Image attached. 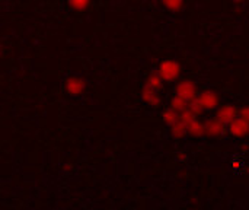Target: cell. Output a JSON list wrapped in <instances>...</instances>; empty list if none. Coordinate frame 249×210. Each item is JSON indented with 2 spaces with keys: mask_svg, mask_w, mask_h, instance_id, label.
<instances>
[{
  "mask_svg": "<svg viewBox=\"0 0 249 210\" xmlns=\"http://www.w3.org/2000/svg\"><path fill=\"white\" fill-rule=\"evenodd\" d=\"M239 117L249 123V105H245L239 110Z\"/></svg>",
  "mask_w": 249,
  "mask_h": 210,
  "instance_id": "cell-17",
  "label": "cell"
},
{
  "mask_svg": "<svg viewBox=\"0 0 249 210\" xmlns=\"http://www.w3.org/2000/svg\"><path fill=\"white\" fill-rule=\"evenodd\" d=\"M187 129H188V134H191V136H194V137H201L203 134H206V132H204V124L198 120V117L194 118L193 121H190V123L187 124Z\"/></svg>",
  "mask_w": 249,
  "mask_h": 210,
  "instance_id": "cell-9",
  "label": "cell"
},
{
  "mask_svg": "<svg viewBox=\"0 0 249 210\" xmlns=\"http://www.w3.org/2000/svg\"><path fill=\"white\" fill-rule=\"evenodd\" d=\"M64 88H66V92L69 95H73V96H79L85 92L86 89V82L83 77L80 76H69L64 82Z\"/></svg>",
  "mask_w": 249,
  "mask_h": 210,
  "instance_id": "cell-3",
  "label": "cell"
},
{
  "mask_svg": "<svg viewBox=\"0 0 249 210\" xmlns=\"http://www.w3.org/2000/svg\"><path fill=\"white\" fill-rule=\"evenodd\" d=\"M231 1H233V3H242L244 0H231Z\"/></svg>",
  "mask_w": 249,
  "mask_h": 210,
  "instance_id": "cell-18",
  "label": "cell"
},
{
  "mask_svg": "<svg viewBox=\"0 0 249 210\" xmlns=\"http://www.w3.org/2000/svg\"><path fill=\"white\" fill-rule=\"evenodd\" d=\"M198 101L201 102L204 111H214L219 108L220 105V99H219V95L213 91H204V92H200L198 94Z\"/></svg>",
  "mask_w": 249,
  "mask_h": 210,
  "instance_id": "cell-5",
  "label": "cell"
},
{
  "mask_svg": "<svg viewBox=\"0 0 249 210\" xmlns=\"http://www.w3.org/2000/svg\"><path fill=\"white\" fill-rule=\"evenodd\" d=\"M162 3L171 12H179L184 6V0H162Z\"/></svg>",
  "mask_w": 249,
  "mask_h": 210,
  "instance_id": "cell-14",
  "label": "cell"
},
{
  "mask_svg": "<svg viewBox=\"0 0 249 210\" xmlns=\"http://www.w3.org/2000/svg\"><path fill=\"white\" fill-rule=\"evenodd\" d=\"M160 77L165 80V82H175L179 79L181 76V72H182V67L178 61L175 60H162L158 66V70H156Z\"/></svg>",
  "mask_w": 249,
  "mask_h": 210,
  "instance_id": "cell-1",
  "label": "cell"
},
{
  "mask_svg": "<svg viewBox=\"0 0 249 210\" xmlns=\"http://www.w3.org/2000/svg\"><path fill=\"white\" fill-rule=\"evenodd\" d=\"M225 130H226V124H223L217 117H212L204 123V132L210 137H217L223 134Z\"/></svg>",
  "mask_w": 249,
  "mask_h": 210,
  "instance_id": "cell-7",
  "label": "cell"
},
{
  "mask_svg": "<svg viewBox=\"0 0 249 210\" xmlns=\"http://www.w3.org/2000/svg\"><path fill=\"white\" fill-rule=\"evenodd\" d=\"M171 134L177 139V140H182L187 134H188V129L187 124L182 123L181 120H178L175 124L171 126Z\"/></svg>",
  "mask_w": 249,
  "mask_h": 210,
  "instance_id": "cell-11",
  "label": "cell"
},
{
  "mask_svg": "<svg viewBox=\"0 0 249 210\" xmlns=\"http://www.w3.org/2000/svg\"><path fill=\"white\" fill-rule=\"evenodd\" d=\"M162 118H163L165 124L171 127L172 124H175V123L179 120V113H177L175 110H172V108L169 107V108H166V110L162 113Z\"/></svg>",
  "mask_w": 249,
  "mask_h": 210,
  "instance_id": "cell-13",
  "label": "cell"
},
{
  "mask_svg": "<svg viewBox=\"0 0 249 210\" xmlns=\"http://www.w3.org/2000/svg\"><path fill=\"white\" fill-rule=\"evenodd\" d=\"M188 110H190L191 113H194L196 115H200V114H203V111H204V108H203L201 102L198 101V98H194V99H190V101H188Z\"/></svg>",
  "mask_w": 249,
  "mask_h": 210,
  "instance_id": "cell-16",
  "label": "cell"
},
{
  "mask_svg": "<svg viewBox=\"0 0 249 210\" xmlns=\"http://www.w3.org/2000/svg\"><path fill=\"white\" fill-rule=\"evenodd\" d=\"M226 129H228V132H229L233 137H238V139L245 137L247 134H249V123L248 121H245L244 118H241L239 115H238L235 120H232V121L226 126Z\"/></svg>",
  "mask_w": 249,
  "mask_h": 210,
  "instance_id": "cell-4",
  "label": "cell"
},
{
  "mask_svg": "<svg viewBox=\"0 0 249 210\" xmlns=\"http://www.w3.org/2000/svg\"><path fill=\"white\" fill-rule=\"evenodd\" d=\"M142 98L150 107H159L162 104V98H160L159 91H156V89H153V88H150L147 85L142 89Z\"/></svg>",
  "mask_w": 249,
  "mask_h": 210,
  "instance_id": "cell-8",
  "label": "cell"
},
{
  "mask_svg": "<svg viewBox=\"0 0 249 210\" xmlns=\"http://www.w3.org/2000/svg\"><path fill=\"white\" fill-rule=\"evenodd\" d=\"M163 82H165V80L160 77V75H159L158 72H153V73H150V75L147 76L146 85L150 86V88H153V89H156V91H160L162 86H163Z\"/></svg>",
  "mask_w": 249,
  "mask_h": 210,
  "instance_id": "cell-12",
  "label": "cell"
},
{
  "mask_svg": "<svg viewBox=\"0 0 249 210\" xmlns=\"http://www.w3.org/2000/svg\"><path fill=\"white\" fill-rule=\"evenodd\" d=\"M169 107L172 110H175L177 113H184L188 110V99H185L179 95H174L169 101Z\"/></svg>",
  "mask_w": 249,
  "mask_h": 210,
  "instance_id": "cell-10",
  "label": "cell"
},
{
  "mask_svg": "<svg viewBox=\"0 0 249 210\" xmlns=\"http://www.w3.org/2000/svg\"><path fill=\"white\" fill-rule=\"evenodd\" d=\"M67 1H69V4H70L71 9L82 12V10H86L90 6V1L92 0H67Z\"/></svg>",
  "mask_w": 249,
  "mask_h": 210,
  "instance_id": "cell-15",
  "label": "cell"
},
{
  "mask_svg": "<svg viewBox=\"0 0 249 210\" xmlns=\"http://www.w3.org/2000/svg\"><path fill=\"white\" fill-rule=\"evenodd\" d=\"M239 115V110L232 105V104H225V105H219L217 108V113H216V117L223 123V124H229L232 120H235L236 117Z\"/></svg>",
  "mask_w": 249,
  "mask_h": 210,
  "instance_id": "cell-6",
  "label": "cell"
},
{
  "mask_svg": "<svg viewBox=\"0 0 249 210\" xmlns=\"http://www.w3.org/2000/svg\"><path fill=\"white\" fill-rule=\"evenodd\" d=\"M174 92L175 95H179L185 99H194L198 96V89H197V85L193 82V80H179L177 82L175 88H174Z\"/></svg>",
  "mask_w": 249,
  "mask_h": 210,
  "instance_id": "cell-2",
  "label": "cell"
}]
</instances>
